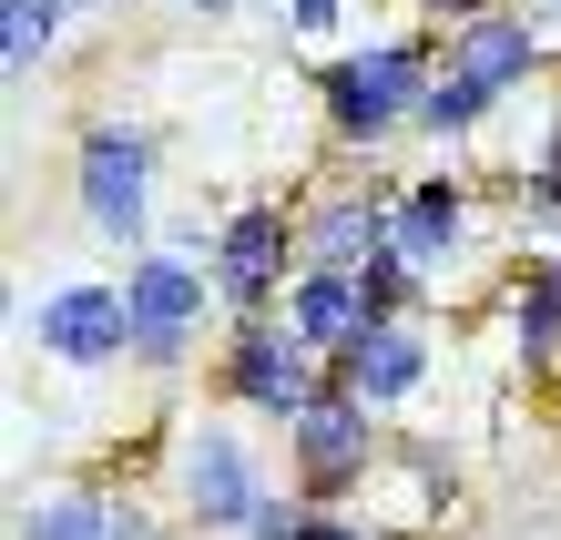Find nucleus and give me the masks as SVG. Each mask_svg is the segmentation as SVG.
Returning <instances> with one entry per match:
<instances>
[{
  "mask_svg": "<svg viewBox=\"0 0 561 540\" xmlns=\"http://www.w3.org/2000/svg\"><path fill=\"white\" fill-rule=\"evenodd\" d=\"M541 72H551V42L531 31V11L459 21L449 51H439V82H428V103H419V133H428V143H470V133L501 113L511 92H531Z\"/></svg>",
  "mask_w": 561,
  "mask_h": 540,
  "instance_id": "nucleus-2",
  "label": "nucleus"
},
{
  "mask_svg": "<svg viewBox=\"0 0 561 540\" xmlns=\"http://www.w3.org/2000/svg\"><path fill=\"white\" fill-rule=\"evenodd\" d=\"M470 205H480L470 174H419V184H399V255L419 265V276H439L449 255H470Z\"/></svg>",
  "mask_w": 561,
  "mask_h": 540,
  "instance_id": "nucleus-12",
  "label": "nucleus"
},
{
  "mask_svg": "<svg viewBox=\"0 0 561 540\" xmlns=\"http://www.w3.org/2000/svg\"><path fill=\"white\" fill-rule=\"evenodd\" d=\"M113 499L103 490H51V499H21V520H11V540H113Z\"/></svg>",
  "mask_w": 561,
  "mask_h": 540,
  "instance_id": "nucleus-15",
  "label": "nucleus"
},
{
  "mask_svg": "<svg viewBox=\"0 0 561 540\" xmlns=\"http://www.w3.org/2000/svg\"><path fill=\"white\" fill-rule=\"evenodd\" d=\"M307 540H388V530H378L368 510H317V520H307Z\"/></svg>",
  "mask_w": 561,
  "mask_h": 540,
  "instance_id": "nucleus-21",
  "label": "nucleus"
},
{
  "mask_svg": "<svg viewBox=\"0 0 561 540\" xmlns=\"http://www.w3.org/2000/svg\"><path fill=\"white\" fill-rule=\"evenodd\" d=\"M123 296H134V367L153 388H174L194 367V336H205V317L225 307L215 296V265H194L174 245H134L123 255Z\"/></svg>",
  "mask_w": 561,
  "mask_h": 540,
  "instance_id": "nucleus-3",
  "label": "nucleus"
},
{
  "mask_svg": "<svg viewBox=\"0 0 561 540\" xmlns=\"http://www.w3.org/2000/svg\"><path fill=\"white\" fill-rule=\"evenodd\" d=\"M61 11H72V0H0V72L11 82H31L61 51Z\"/></svg>",
  "mask_w": 561,
  "mask_h": 540,
  "instance_id": "nucleus-16",
  "label": "nucleus"
},
{
  "mask_svg": "<svg viewBox=\"0 0 561 540\" xmlns=\"http://www.w3.org/2000/svg\"><path fill=\"white\" fill-rule=\"evenodd\" d=\"M439 51H449V31H428V21L337 51L317 72L327 143H337V153H378V143H399V133H419V103H428V82H439Z\"/></svg>",
  "mask_w": 561,
  "mask_h": 540,
  "instance_id": "nucleus-1",
  "label": "nucleus"
},
{
  "mask_svg": "<svg viewBox=\"0 0 561 540\" xmlns=\"http://www.w3.org/2000/svg\"><path fill=\"white\" fill-rule=\"evenodd\" d=\"M307 347L337 357L357 326H368V286H357V265H296V286H286V307H276Z\"/></svg>",
  "mask_w": 561,
  "mask_h": 540,
  "instance_id": "nucleus-13",
  "label": "nucleus"
},
{
  "mask_svg": "<svg viewBox=\"0 0 561 540\" xmlns=\"http://www.w3.org/2000/svg\"><path fill=\"white\" fill-rule=\"evenodd\" d=\"M511 205H520V225H561V133L511 174Z\"/></svg>",
  "mask_w": 561,
  "mask_h": 540,
  "instance_id": "nucleus-18",
  "label": "nucleus"
},
{
  "mask_svg": "<svg viewBox=\"0 0 561 540\" xmlns=\"http://www.w3.org/2000/svg\"><path fill=\"white\" fill-rule=\"evenodd\" d=\"M511 357L531 367V378L561 367V255H531L511 276Z\"/></svg>",
  "mask_w": 561,
  "mask_h": 540,
  "instance_id": "nucleus-14",
  "label": "nucleus"
},
{
  "mask_svg": "<svg viewBox=\"0 0 561 540\" xmlns=\"http://www.w3.org/2000/svg\"><path fill=\"white\" fill-rule=\"evenodd\" d=\"M307 520H317V499H307V490H286V499H266V510L245 520V540H307Z\"/></svg>",
  "mask_w": 561,
  "mask_h": 540,
  "instance_id": "nucleus-19",
  "label": "nucleus"
},
{
  "mask_svg": "<svg viewBox=\"0 0 561 540\" xmlns=\"http://www.w3.org/2000/svg\"><path fill=\"white\" fill-rule=\"evenodd\" d=\"M409 11H419L428 31H459V21H480V11H501V0H409Z\"/></svg>",
  "mask_w": 561,
  "mask_h": 540,
  "instance_id": "nucleus-22",
  "label": "nucleus"
},
{
  "mask_svg": "<svg viewBox=\"0 0 561 540\" xmlns=\"http://www.w3.org/2000/svg\"><path fill=\"white\" fill-rule=\"evenodd\" d=\"M531 11H561V0H531Z\"/></svg>",
  "mask_w": 561,
  "mask_h": 540,
  "instance_id": "nucleus-26",
  "label": "nucleus"
},
{
  "mask_svg": "<svg viewBox=\"0 0 561 540\" xmlns=\"http://www.w3.org/2000/svg\"><path fill=\"white\" fill-rule=\"evenodd\" d=\"M357 286H368V317H419V307H428V276H419V265H409L399 245L357 265Z\"/></svg>",
  "mask_w": 561,
  "mask_h": 540,
  "instance_id": "nucleus-17",
  "label": "nucleus"
},
{
  "mask_svg": "<svg viewBox=\"0 0 561 540\" xmlns=\"http://www.w3.org/2000/svg\"><path fill=\"white\" fill-rule=\"evenodd\" d=\"M184 11H205V21H225V11H236V0H184Z\"/></svg>",
  "mask_w": 561,
  "mask_h": 540,
  "instance_id": "nucleus-24",
  "label": "nucleus"
},
{
  "mask_svg": "<svg viewBox=\"0 0 561 540\" xmlns=\"http://www.w3.org/2000/svg\"><path fill=\"white\" fill-rule=\"evenodd\" d=\"M296 234H307V265H368L399 245V194L378 184H317L296 205Z\"/></svg>",
  "mask_w": 561,
  "mask_h": 540,
  "instance_id": "nucleus-11",
  "label": "nucleus"
},
{
  "mask_svg": "<svg viewBox=\"0 0 561 540\" xmlns=\"http://www.w3.org/2000/svg\"><path fill=\"white\" fill-rule=\"evenodd\" d=\"M153 133L144 123H123V113H92L72 133V205L82 225L103 234V245H144L153 234Z\"/></svg>",
  "mask_w": 561,
  "mask_h": 540,
  "instance_id": "nucleus-5",
  "label": "nucleus"
},
{
  "mask_svg": "<svg viewBox=\"0 0 561 540\" xmlns=\"http://www.w3.org/2000/svg\"><path fill=\"white\" fill-rule=\"evenodd\" d=\"M388 409H368L357 388H327L307 418L286 428V469H296V490L317 499V510H357L378 480V459H388V438H378Z\"/></svg>",
  "mask_w": 561,
  "mask_h": 540,
  "instance_id": "nucleus-6",
  "label": "nucleus"
},
{
  "mask_svg": "<svg viewBox=\"0 0 561 540\" xmlns=\"http://www.w3.org/2000/svg\"><path fill=\"white\" fill-rule=\"evenodd\" d=\"M296 42H337V21H347V0H276Z\"/></svg>",
  "mask_w": 561,
  "mask_h": 540,
  "instance_id": "nucleus-20",
  "label": "nucleus"
},
{
  "mask_svg": "<svg viewBox=\"0 0 561 540\" xmlns=\"http://www.w3.org/2000/svg\"><path fill=\"white\" fill-rule=\"evenodd\" d=\"M327 367H337V388H357L368 409H409L428 388V367H439V347H428V317H368Z\"/></svg>",
  "mask_w": 561,
  "mask_h": 540,
  "instance_id": "nucleus-10",
  "label": "nucleus"
},
{
  "mask_svg": "<svg viewBox=\"0 0 561 540\" xmlns=\"http://www.w3.org/2000/svg\"><path fill=\"white\" fill-rule=\"evenodd\" d=\"M72 11H103V0H72Z\"/></svg>",
  "mask_w": 561,
  "mask_h": 540,
  "instance_id": "nucleus-25",
  "label": "nucleus"
},
{
  "mask_svg": "<svg viewBox=\"0 0 561 540\" xmlns=\"http://www.w3.org/2000/svg\"><path fill=\"white\" fill-rule=\"evenodd\" d=\"M215 388L236 398L245 418H276V428H296V418H307L327 388H337V367H327V347H307V336H296L286 317H225Z\"/></svg>",
  "mask_w": 561,
  "mask_h": 540,
  "instance_id": "nucleus-4",
  "label": "nucleus"
},
{
  "mask_svg": "<svg viewBox=\"0 0 561 540\" xmlns=\"http://www.w3.org/2000/svg\"><path fill=\"white\" fill-rule=\"evenodd\" d=\"M113 540H163V530H153L144 510H123V520H113Z\"/></svg>",
  "mask_w": 561,
  "mask_h": 540,
  "instance_id": "nucleus-23",
  "label": "nucleus"
},
{
  "mask_svg": "<svg viewBox=\"0 0 561 540\" xmlns=\"http://www.w3.org/2000/svg\"><path fill=\"white\" fill-rule=\"evenodd\" d=\"M21 336L72 378H103L134 357V296H123V276H61L21 307Z\"/></svg>",
  "mask_w": 561,
  "mask_h": 540,
  "instance_id": "nucleus-7",
  "label": "nucleus"
},
{
  "mask_svg": "<svg viewBox=\"0 0 561 540\" xmlns=\"http://www.w3.org/2000/svg\"><path fill=\"white\" fill-rule=\"evenodd\" d=\"M266 499H276V490H266V469H255L245 428L194 418V428L174 438V510H184L194 530H245Z\"/></svg>",
  "mask_w": 561,
  "mask_h": 540,
  "instance_id": "nucleus-9",
  "label": "nucleus"
},
{
  "mask_svg": "<svg viewBox=\"0 0 561 540\" xmlns=\"http://www.w3.org/2000/svg\"><path fill=\"white\" fill-rule=\"evenodd\" d=\"M296 265H307V234H296V205H225L215 234V296L225 317H276Z\"/></svg>",
  "mask_w": 561,
  "mask_h": 540,
  "instance_id": "nucleus-8",
  "label": "nucleus"
}]
</instances>
